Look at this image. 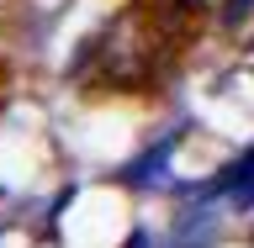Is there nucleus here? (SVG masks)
<instances>
[{
  "label": "nucleus",
  "instance_id": "3",
  "mask_svg": "<svg viewBox=\"0 0 254 248\" xmlns=\"http://www.w3.org/2000/svg\"><path fill=\"white\" fill-rule=\"evenodd\" d=\"M249 11H254V0H228V11H222V21H228V27H238V21H244Z\"/></svg>",
  "mask_w": 254,
  "mask_h": 248
},
{
  "label": "nucleus",
  "instance_id": "4",
  "mask_svg": "<svg viewBox=\"0 0 254 248\" xmlns=\"http://www.w3.org/2000/svg\"><path fill=\"white\" fill-rule=\"evenodd\" d=\"M170 5H180V11H190V5H201V0H170Z\"/></svg>",
  "mask_w": 254,
  "mask_h": 248
},
{
  "label": "nucleus",
  "instance_id": "5",
  "mask_svg": "<svg viewBox=\"0 0 254 248\" xmlns=\"http://www.w3.org/2000/svg\"><path fill=\"white\" fill-rule=\"evenodd\" d=\"M127 248H148V238H143V233H138V238H132V243H127Z\"/></svg>",
  "mask_w": 254,
  "mask_h": 248
},
{
  "label": "nucleus",
  "instance_id": "2",
  "mask_svg": "<svg viewBox=\"0 0 254 248\" xmlns=\"http://www.w3.org/2000/svg\"><path fill=\"white\" fill-rule=\"evenodd\" d=\"M217 190H228L233 206H254V148L238 158V164H228V169L217 174Z\"/></svg>",
  "mask_w": 254,
  "mask_h": 248
},
{
  "label": "nucleus",
  "instance_id": "1",
  "mask_svg": "<svg viewBox=\"0 0 254 248\" xmlns=\"http://www.w3.org/2000/svg\"><path fill=\"white\" fill-rule=\"evenodd\" d=\"M170 153H175V138H164V143H154L143 158H132L117 180L122 185H132V190H148V185H164V174H170Z\"/></svg>",
  "mask_w": 254,
  "mask_h": 248
}]
</instances>
